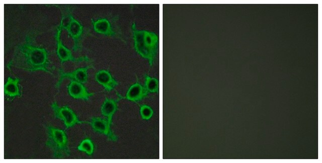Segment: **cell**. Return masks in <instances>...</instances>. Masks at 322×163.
<instances>
[{"label": "cell", "mask_w": 322, "mask_h": 163, "mask_svg": "<svg viewBox=\"0 0 322 163\" xmlns=\"http://www.w3.org/2000/svg\"><path fill=\"white\" fill-rule=\"evenodd\" d=\"M153 110L151 108L146 105L141 106L140 109V113L142 118L144 120H148L151 118L153 115Z\"/></svg>", "instance_id": "cell-18"}, {"label": "cell", "mask_w": 322, "mask_h": 163, "mask_svg": "<svg viewBox=\"0 0 322 163\" xmlns=\"http://www.w3.org/2000/svg\"><path fill=\"white\" fill-rule=\"evenodd\" d=\"M35 42L33 33L29 34L25 42L15 48L8 67H15L28 72L43 71L52 74L48 51L36 46Z\"/></svg>", "instance_id": "cell-1"}, {"label": "cell", "mask_w": 322, "mask_h": 163, "mask_svg": "<svg viewBox=\"0 0 322 163\" xmlns=\"http://www.w3.org/2000/svg\"><path fill=\"white\" fill-rule=\"evenodd\" d=\"M145 87L148 92L157 93L159 89V81L155 78L146 76Z\"/></svg>", "instance_id": "cell-15"}, {"label": "cell", "mask_w": 322, "mask_h": 163, "mask_svg": "<svg viewBox=\"0 0 322 163\" xmlns=\"http://www.w3.org/2000/svg\"><path fill=\"white\" fill-rule=\"evenodd\" d=\"M79 151L85 152L88 155H92L94 151V146L92 140L89 138L85 139L78 147Z\"/></svg>", "instance_id": "cell-16"}, {"label": "cell", "mask_w": 322, "mask_h": 163, "mask_svg": "<svg viewBox=\"0 0 322 163\" xmlns=\"http://www.w3.org/2000/svg\"><path fill=\"white\" fill-rule=\"evenodd\" d=\"M67 31L74 41V50L77 51L80 49V42L83 31L82 25L74 18Z\"/></svg>", "instance_id": "cell-12"}, {"label": "cell", "mask_w": 322, "mask_h": 163, "mask_svg": "<svg viewBox=\"0 0 322 163\" xmlns=\"http://www.w3.org/2000/svg\"><path fill=\"white\" fill-rule=\"evenodd\" d=\"M51 108L54 116L62 121L67 129L73 127L77 124H82L75 112L68 106L59 107L57 102H55Z\"/></svg>", "instance_id": "cell-4"}, {"label": "cell", "mask_w": 322, "mask_h": 163, "mask_svg": "<svg viewBox=\"0 0 322 163\" xmlns=\"http://www.w3.org/2000/svg\"><path fill=\"white\" fill-rule=\"evenodd\" d=\"M148 93L145 87L139 83H136L129 88L125 98L134 103H138L146 97Z\"/></svg>", "instance_id": "cell-9"}, {"label": "cell", "mask_w": 322, "mask_h": 163, "mask_svg": "<svg viewBox=\"0 0 322 163\" xmlns=\"http://www.w3.org/2000/svg\"><path fill=\"white\" fill-rule=\"evenodd\" d=\"M91 68L88 66L85 68H80L69 73H62L60 74L59 79L56 86L59 87L64 79H69L71 80H75L83 84L88 82V71Z\"/></svg>", "instance_id": "cell-6"}, {"label": "cell", "mask_w": 322, "mask_h": 163, "mask_svg": "<svg viewBox=\"0 0 322 163\" xmlns=\"http://www.w3.org/2000/svg\"><path fill=\"white\" fill-rule=\"evenodd\" d=\"M89 124L94 132L106 136L111 141H117V137L112 131L111 125L108 120L99 117H93Z\"/></svg>", "instance_id": "cell-5"}, {"label": "cell", "mask_w": 322, "mask_h": 163, "mask_svg": "<svg viewBox=\"0 0 322 163\" xmlns=\"http://www.w3.org/2000/svg\"><path fill=\"white\" fill-rule=\"evenodd\" d=\"M47 135V147L56 159H62L70 156L69 141L65 132L62 130L48 125L46 127Z\"/></svg>", "instance_id": "cell-3"}, {"label": "cell", "mask_w": 322, "mask_h": 163, "mask_svg": "<svg viewBox=\"0 0 322 163\" xmlns=\"http://www.w3.org/2000/svg\"><path fill=\"white\" fill-rule=\"evenodd\" d=\"M68 91L72 98L85 101L88 100L90 97L93 95L88 92L83 84L75 80H71L68 87Z\"/></svg>", "instance_id": "cell-8"}, {"label": "cell", "mask_w": 322, "mask_h": 163, "mask_svg": "<svg viewBox=\"0 0 322 163\" xmlns=\"http://www.w3.org/2000/svg\"><path fill=\"white\" fill-rule=\"evenodd\" d=\"M19 79L8 77L4 86L5 95L10 98L20 96L21 94L19 88Z\"/></svg>", "instance_id": "cell-14"}, {"label": "cell", "mask_w": 322, "mask_h": 163, "mask_svg": "<svg viewBox=\"0 0 322 163\" xmlns=\"http://www.w3.org/2000/svg\"><path fill=\"white\" fill-rule=\"evenodd\" d=\"M132 31L136 51L152 66L158 51V36L152 32L138 30L135 24L132 25Z\"/></svg>", "instance_id": "cell-2"}, {"label": "cell", "mask_w": 322, "mask_h": 163, "mask_svg": "<svg viewBox=\"0 0 322 163\" xmlns=\"http://www.w3.org/2000/svg\"><path fill=\"white\" fill-rule=\"evenodd\" d=\"M61 31L58 30L57 34V55L61 61V63L71 61V62H76L77 59L75 58L72 54L71 51L64 46L60 38Z\"/></svg>", "instance_id": "cell-10"}, {"label": "cell", "mask_w": 322, "mask_h": 163, "mask_svg": "<svg viewBox=\"0 0 322 163\" xmlns=\"http://www.w3.org/2000/svg\"><path fill=\"white\" fill-rule=\"evenodd\" d=\"M95 79L97 82L107 92L112 91L118 85L111 73L105 70H101L97 72Z\"/></svg>", "instance_id": "cell-7"}, {"label": "cell", "mask_w": 322, "mask_h": 163, "mask_svg": "<svg viewBox=\"0 0 322 163\" xmlns=\"http://www.w3.org/2000/svg\"><path fill=\"white\" fill-rule=\"evenodd\" d=\"M94 31L97 33L105 36H113L115 32L110 22L106 18H102L93 22Z\"/></svg>", "instance_id": "cell-13"}, {"label": "cell", "mask_w": 322, "mask_h": 163, "mask_svg": "<svg viewBox=\"0 0 322 163\" xmlns=\"http://www.w3.org/2000/svg\"><path fill=\"white\" fill-rule=\"evenodd\" d=\"M117 100L106 98L101 107L102 114L107 118L112 125L114 114L117 110Z\"/></svg>", "instance_id": "cell-11"}, {"label": "cell", "mask_w": 322, "mask_h": 163, "mask_svg": "<svg viewBox=\"0 0 322 163\" xmlns=\"http://www.w3.org/2000/svg\"><path fill=\"white\" fill-rule=\"evenodd\" d=\"M73 18V16L70 12L63 13L60 26H59L58 30L61 32L63 29L67 30Z\"/></svg>", "instance_id": "cell-17"}]
</instances>
